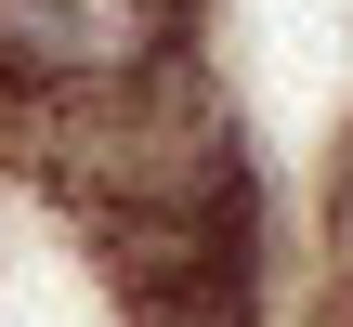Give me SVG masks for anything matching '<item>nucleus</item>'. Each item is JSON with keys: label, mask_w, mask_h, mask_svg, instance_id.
<instances>
[{"label": "nucleus", "mask_w": 353, "mask_h": 327, "mask_svg": "<svg viewBox=\"0 0 353 327\" xmlns=\"http://www.w3.org/2000/svg\"><path fill=\"white\" fill-rule=\"evenodd\" d=\"M183 0H0V66L65 105V92H118V79H157Z\"/></svg>", "instance_id": "nucleus-1"}, {"label": "nucleus", "mask_w": 353, "mask_h": 327, "mask_svg": "<svg viewBox=\"0 0 353 327\" xmlns=\"http://www.w3.org/2000/svg\"><path fill=\"white\" fill-rule=\"evenodd\" d=\"M327 288L353 301V131H341V170H327Z\"/></svg>", "instance_id": "nucleus-2"}]
</instances>
